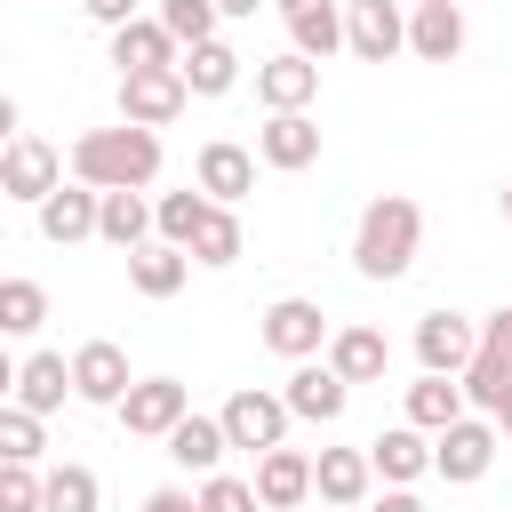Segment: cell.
I'll use <instances>...</instances> for the list:
<instances>
[{
	"instance_id": "24",
	"label": "cell",
	"mask_w": 512,
	"mask_h": 512,
	"mask_svg": "<svg viewBox=\"0 0 512 512\" xmlns=\"http://www.w3.org/2000/svg\"><path fill=\"white\" fill-rule=\"evenodd\" d=\"M280 16H288V32H296V56H328V48H344V16H336V0H280Z\"/></svg>"
},
{
	"instance_id": "18",
	"label": "cell",
	"mask_w": 512,
	"mask_h": 512,
	"mask_svg": "<svg viewBox=\"0 0 512 512\" xmlns=\"http://www.w3.org/2000/svg\"><path fill=\"white\" fill-rule=\"evenodd\" d=\"M256 96H264V112H304L320 96V64L312 56H272V64H256Z\"/></svg>"
},
{
	"instance_id": "5",
	"label": "cell",
	"mask_w": 512,
	"mask_h": 512,
	"mask_svg": "<svg viewBox=\"0 0 512 512\" xmlns=\"http://www.w3.org/2000/svg\"><path fill=\"white\" fill-rule=\"evenodd\" d=\"M184 416H192V392H184L176 376H144V384H128V400H120V424L144 432V440H168Z\"/></svg>"
},
{
	"instance_id": "14",
	"label": "cell",
	"mask_w": 512,
	"mask_h": 512,
	"mask_svg": "<svg viewBox=\"0 0 512 512\" xmlns=\"http://www.w3.org/2000/svg\"><path fill=\"white\" fill-rule=\"evenodd\" d=\"M488 456H496V424L456 416L448 432H432V472H448V480H480V472H488Z\"/></svg>"
},
{
	"instance_id": "39",
	"label": "cell",
	"mask_w": 512,
	"mask_h": 512,
	"mask_svg": "<svg viewBox=\"0 0 512 512\" xmlns=\"http://www.w3.org/2000/svg\"><path fill=\"white\" fill-rule=\"evenodd\" d=\"M80 8H88V16H96V24H104V32H112V24H128V16H136V0H80Z\"/></svg>"
},
{
	"instance_id": "6",
	"label": "cell",
	"mask_w": 512,
	"mask_h": 512,
	"mask_svg": "<svg viewBox=\"0 0 512 512\" xmlns=\"http://www.w3.org/2000/svg\"><path fill=\"white\" fill-rule=\"evenodd\" d=\"M56 184H64L56 144H40V136H8V152H0V192H8V200H48Z\"/></svg>"
},
{
	"instance_id": "34",
	"label": "cell",
	"mask_w": 512,
	"mask_h": 512,
	"mask_svg": "<svg viewBox=\"0 0 512 512\" xmlns=\"http://www.w3.org/2000/svg\"><path fill=\"white\" fill-rule=\"evenodd\" d=\"M192 256H200V264H232V256H240V216H232L224 200H216V208H208V224L192 232Z\"/></svg>"
},
{
	"instance_id": "12",
	"label": "cell",
	"mask_w": 512,
	"mask_h": 512,
	"mask_svg": "<svg viewBox=\"0 0 512 512\" xmlns=\"http://www.w3.org/2000/svg\"><path fill=\"white\" fill-rule=\"evenodd\" d=\"M256 160L280 168V176L312 168V160H320V128H312V112H272V120L256 128Z\"/></svg>"
},
{
	"instance_id": "15",
	"label": "cell",
	"mask_w": 512,
	"mask_h": 512,
	"mask_svg": "<svg viewBox=\"0 0 512 512\" xmlns=\"http://www.w3.org/2000/svg\"><path fill=\"white\" fill-rule=\"evenodd\" d=\"M312 488H320L312 456H296V448H264V456H256V496H264V512H296Z\"/></svg>"
},
{
	"instance_id": "28",
	"label": "cell",
	"mask_w": 512,
	"mask_h": 512,
	"mask_svg": "<svg viewBox=\"0 0 512 512\" xmlns=\"http://www.w3.org/2000/svg\"><path fill=\"white\" fill-rule=\"evenodd\" d=\"M456 416H464V376H432V368H424V384H408V424L448 432Z\"/></svg>"
},
{
	"instance_id": "36",
	"label": "cell",
	"mask_w": 512,
	"mask_h": 512,
	"mask_svg": "<svg viewBox=\"0 0 512 512\" xmlns=\"http://www.w3.org/2000/svg\"><path fill=\"white\" fill-rule=\"evenodd\" d=\"M48 504V472H32V464H0V512H40Z\"/></svg>"
},
{
	"instance_id": "37",
	"label": "cell",
	"mask_w": 512,
	"mask_h": 512,
	"mask_svg": "<svg viewBox=\"0 0 512 512\" xmlns=\"http://www.w3.org/2000/svg\"><path fill=\"white\" fill-rule=\"evenodd\" d=\"M200 512H264V496H256V480L208 472V488H200Z\"/></svg>"
},
{
	"instance_id": "38",
	"label": "cell",
	"mask_w": 512,
	"mask_h": 512,
	"mask_svg": "<svg viewBox=\"0 0 512 512\" xmlns=\"http://www.w3.org/2000/svg\"><path fill=\"white\" fill-rule=\"evenodd\" d=\"M144 512H200V496H184V488H152Z\"/></svg>"
},
{
	"instance_id": "21",
	"label": "cell",
	"mask_w": 512,
	"mask_h": 512,
	"mask_svg": "<svg viewBox=\"0 0 512 512\" xmlns=\"http://www.w3.org/2000/svg\"><path fill=\"white\" fill-rule=\"evenodd\" d=\"M328 368H336L344 384H376V376L392 368V344H384L376 328H336V336H328Z\"/></svg>"
},
{
	"instance_id": "35",
	"label": "cell",
	"mask_w": 512,
	"mask_h": 512,
	"mask_svg": "<svg viewBox=\"0 0 512 512\" xmlns=\"http://www.w3.org/2000/svg\"><path fill=\"white\" fill-rule=\"evenodd\" d=\"M40 512H96V472H88V464H56Z\"/></svg>"
},
{
	"instance_id": "23",
	"label": "cell",
	"mask_w": 512,
	"mask_h": 512,
	"mask_svg": "<svg viewBox=\"0 0 512 512\" xmlns=\"http://www.w3.org/2000/svg\"><path fill=\"white\" fill-rule=\"evenodd\" d=\"M320 504H360L368 496V480H376V456L368 448H320Z\"/></svg>"
},
{
	"instance_id": "22",
	"label": "cell",
	"mask_w": 512,
	"mask_h": 512,
	"mask_svg": "<svg viewBox=\"0 0 512 512\" xmlns=\"http://www.w3.org/2000/svg\"><path fill=\"white\" fill-rule=\"evenodd\" d=\"M368 456H376V472H384L392 488H408V480H424V472H432V432H424V424H392Z\"/></svg>"
},
{
	"instance_id": "40",
	"label": "cell",
	"mask_w": 512,
	"mask_h": 512,
	"mask_svg": "<svg viewBox=\"0 0 512 512\" xmlns=\"http://www.w3.org/2000/svg\"><path fill=\"white\" fill-rule=\"evenodd\" d=\"M376 512H424V504H416V496H408V488H392V496H384V504H376Z\"/></svg>"
},
{
	"instance_id": "43",
	"label": "cell",
	"mask_w": 512,
	"mask_h": 512,
	"mask_svg": "<svg viewBox=\"0 0 512 512\" xmlns=\"http://www.w3.org/2000/svg\"><path fill=\"white\" fill-rule=\"evenodd\" d=\"M504 224H512V184H504Z\"/></svg>"
},
{
	"instance_id": "44",
	"label": "cell",
	"mask_w": 512,
	"mask_h": 512,
	"mask_svg": "<svg viewBox=\"0 0 512 512\" xmlns=\"http://www.w3.org/2000/svg\"><path fill=\"white\" fill-rule=\"evenodd\" d=\"M320 512H352V504H320Z\"/></svg>"
},
{
	"instance_id": "20",
	"label": "cell",
	"mask_w": 512,
	"mask_h": 512,
	"mask_svg": "<svg viewBox=\"0 0 512 512\" xmlns=\"http://www.w3.org/2000/svg\"><path fill=\"white\" fill-rule=\"evenodd\" d=\"M408 48H416L424 64H448V56L464 48V16H456V0H416V16H408Z\"/></svg>"
},
{
	"instance_id": "11",
	"label": "cell",
	"mask_w": 512,
	"mask_h": 512,
	"mask_svg": "<svg viewBox=\"0 0 512 512\" xmlns=\"http://www.w3.org/2000/svg\"><path fill=\"white\" fill-rule=\"evenodd\" d=\"M344 48H352L360 64H384V56L408 48V16H400L392 0H352V16H344Z\"/></svg>"
},
{
	"instance_id": "33",
	"label": "cell",
	"mask_w": 512,
	"mask_h": 512,
	"mask_svg": "<svg viewBox=\"0 0 512 512\" xmlns=\"http://www.w3.org/2000/svg\"><path fill=\"white\" fill-rule=\"evenodd\" d=\"M216 0H160V24L176 32V48H200V40H216Z\"/></svg>"
},
{
	"instance_id": "31",
	"label": "cell",
	"mask_w": 512,
	"mask_h": 512,
	"mask_svg": "<svg viewBox=\"0 0 512 512\" xmlns=\"http://www.w3.org/2000/svg\"><path fill=\"white\" fill-rule=\"evenodd\" d=\"M208 208H216V200H208L200 184H192V192H168V200H160V240H176V248H192V232L208 224Z\"/></svg>"
},
{
	"instance_id": "10",
	"label": "cell",
	"mask_w": 512,
	"mask_h": 512,
	"mask_svg": "<svg viewBox=\"0 0 512 512\" xmlns=\"http://www.w3.org/2000/svg\"><path fill=\"white\" fill-rule=\"evenodd\" d=\"M288 416H296L288 392H280V400H272V392H232V400H224V432H232V448H256V456L280 448Z\"/></svg>"
},
{
	"instance_id": "27",
	"label": "cell",
	"mask_w": 512,
	"mask_h": 512,
	"mask_svg": "<svg viewBox=\"0 0 512 512\" xmlns=\"http://www.w3.org/2000/svg\"><path fill=\"white\" fill-rule=\"evenodd\" d=\"M64 392H72V360H64V352H32V360L16 368V400H24V408L48 416V408H64Z\"/></svg>"
},
{
	"instance_id": "25",
	"label": "cell",
	"mask_w": 512,
	"mask_h": 512,
	"mask_svg": "<svg viewBox=\"0 0 512 512\" xmlns=\"http://www.w3.org/2000/svg\"><path fill=\"white\" fill-rule=\"evenodd\" d=\"M152 224H160V208H152L144 192H104V224H96V240H112V248L128 256V248L152 240Z\"/></svg>"
},
{
	"instance_id": "17",
	"label": "cell",
	"mask_w": 512,
	"mask_h": 512,
	"mask_svg": "<svg viewBox=\"0 0 512 512\" xmlns=\"http://www.w3.org/2000/svg\"><path fill=\"white\" fill-rule=\"evenodd\" d=\"M184 272H192V248H176V240H144V248H128V288L152 296V304H168V296L184 288Z\"/></svg>"
},
{
	"instance_id": "29",
	"label": "cell",
	"mask_w": 512,
	"mask_h": 512,
	"mask_svg": "<svg viewBox=\"0 0 512 512\" xmlns=\"http://www.w3.org/2000/svg\"><path fill=\"white\" fill-rule=\"evenodd\" d=\"M184 80H192V96H224V88L240 80L232 40H200V48H184Z\"/></svg>"
},
{
	"instance_id": "30",
	"label": "cell",
	"mask_w": 512,
	"mask_h": 512,
	"mask_svg": "<svg viewBox=\"0 0 512 512\" xmlns=\"http://www.w3.org/2000/svg\"><path fill=\"white\" fill-rule=\"evenodd\" d=\"M40 448H48V432H40V408L8 400V408H0V456H16V464H40Z\"/></svg>"
},
{
	"instance_id": "26",
	"label": "cell",
	"mask_w": 512,
	"mask_h": 512,
	"mask_svg": "<svg viewBox=\"0 0 512 512\" xmlns=\"http://www.w3.org/2000/svg\"><path fill=\"white\" fill-rule=\"evenodd\" d=\"M224 448H232L224 416H184V424L168 432V456H176L184 472H216V464H224Z\"/></svg>"
},
{
	"instance_id": "8",
	"label": "cell",
	"mask_w": 512,
	"mask_h": 512,
	"mask_svg": "<svg viewBox=\"0 0 512 512\" xmlns=\"http://www.w3.org/2000/svg\"><path fill=\"white\" fill-rule=\"evenodd\" d=\"M96 224H104V192L96 184H56L48 200H40V232L56 240V248H72V240H96Z\"/></svg>"
},
{
	"instance_id": "16",
	"label": "cell",
	"mask_w": 512,
	"mask_h": 512,
	"mask_svg": "<svg viewBox=\"0 0 512 512\" xmlns=\"http://www.w3.org/2000/svg\"><path fill=\"white\" fill-rule=\"evenodd\" d=\"M112 64L120 72H160V64H184V56H176V32L160 16H128V24H112Z\"/></svg>"
},
{
	"instance_id": "19",
	"label": "cell",
	"mask_w": 512,
	"mask_h": 512,
	"mask_svg": "<svg viewBox=\"0 0 512 512\" xmlns=\"http://www.w3.org/2000/svg\"><path fill=\"white\" fill-rule=\"evenodd\" d=\"M344 392H352V384H344L328 360H296V376H288V408L312 416V424H336V416H344Z\"/></svg>"
},
{
	"instance_id": "13",
	"label": "cell",
	"mask_w": 512,
	"mask_h": 512,
	"mask_svg": "<svg viewBox=\"0 0 512 512\" xmlns=\"http://www.w3.org/2000/svg\"><path fill=\"white\" fill-rule=\"evenodd\" d=\"M192 184L208 192V200H240V192H256V152L248 144H232V136H216V144H200V168H192Z\"/></svg>"
},
{
	"instance_id": "3",
	"label": "cell",
	"mask_w": 512,
	"mask_h": 512,
	"mask_svg": "<svg viewBox=\"0 0 512 512\" xmlns=\"http://www.w3.org/2000/svg\"><path fill=\"white\" fill-rule=\"evenodd\" d=\"M184 104H192V80H184V64H160V72H120V112H128V120H144V128H168Z\"/></svg>"
},
{
	"instance_id": "41",
	"label": "cell",
	"mask_w": 512,
	"mask_h": 512,
	"mask_svg": "<svg viewBox=\"0 0 512 512\" xmlns=\"http://www.w3.org/2000/svg\"><path fill=\"white\" fill-rule=\"evenodd\" d=\"M216 8H224V16H256L264 0H216Z\"/></svg>"
},
{
	"instance_id": "7",
	"label": "cell",
	"mask_w": 512,
	"mask_h": 512,
	"mask_svg": "<svg viewBox=\"0 0 512 512\" xmlns=\"http://www.w3.org/2000/svg\"><path fill=\"white\" fill-rule=\"evenodd\" d=\"M328 336H336V328H328V312H320L312 296H280V304L264 312V344H272L280 360H312Z\"/></svg>"
},
{
	"instance_id": "1",
	"label": "cell",
	"mask_w": 512,
	"mask_h": 512,
	"mask_svg": "<svg viewBox=\"0 0 512 512\" xmlns=\"http://www.w3.org/2000/svg\"><path fill=\"white\" fill-rule=\"evenodd\" d=\"M72 176L96 184V192H144L160 176V136L144 120H120V128H88L72 144Z\"/></svg>"
},
{
	"instance_id": "2",
	"label": "cell",
	"mask_w": 512,
	"mask_h": 512,
	"mask_svg": "<svg viewBox=\"0 0 512 512\" xmlns=\"http://www.w3.org/2000/svg\"><path fill=\"white\" fill-rule=\"evenodd\" d=\"M416 240H424V208H416L408 192H384V200H368V208H360L352 264H360L368 280H400V272L416 264Z\"/></svg>"
},
{
	"instance_id": "42",
	"label": "cell",
	"mask_w": 512,
	"mask_h": 512,
	"mask_svg": "<svg viewBox=\"0 0 512 512\" xmlns=\"http://www.w3.org/2000/svg\"><path fill=\"white\" fill-rule=\"evenodd\" d=\"M496 432H512V384H504V400H496Z\"/></svg>"
},
{
	"instance_id": "9",
	"label": "cell",
	"mask_w": 512,
	"mask_h": 512,
	"mask_svg": "<svg viewBox=\"0 0 512 512\" xmlns=\"http://www.w3.org/2000/svg\"><path fill=\"white\" fill-rule=\"evenodd\" d=\"M128 384H136V376H128V352H120L112 336H88V344L72 352V392H80V400L120 408V400H128Z\"/></svg>"
},
{
	"instance_id": "4",
	"label": "cell",
	"mask_w": 512,
	"mask_h": 512,
	"mask_svg": "<svg viewBox=\"0 0 512 512\" xmlns=\"http://www.w3.org/2000/svg\"><path fill=\"white\" fill-rule=\"evenodd\" d=\"M416 360H424L432 376H464V368L480 360V328H472L464 312H424V320H416Z\"/></svg>"
},
{
	"instance_id": "32",
	"label": "cell",
	"mask_w": 512,
	"mask_h": 512,
	"mask_svg": "<svg viewBox=\"0 0 512 512\" xmlns=\"http://www.w3.org/2000/svg\"><path fill=\"white\" fill-rule=\"evenodd\" d=\"M40 320H48L40 280H0V328H8V336H32Z\"/></svg>"
}]
</instances>
